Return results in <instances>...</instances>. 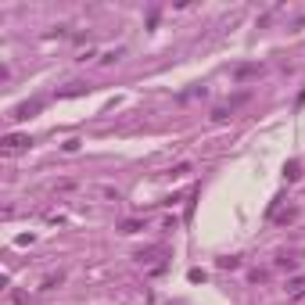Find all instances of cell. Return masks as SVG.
<instances>
[{
    "label": "cell",
    "mask_w": 305,
    "mask_h": 305,
    "mask_svg": "<svg viewBox=\"0 0 305 305\" xmlns=\"http://www.w3.org/2000/svg\"><path fill=\"white\" fill-rule=\"evenodd\" d=\"M29 144H33V140H29V136H18V133L4 136V151H7V155H14V151H25Z\"/></svg>",
    "instance_id": "6da1fadb"
},
{
    "label": "cell",
    "mask_w": 305,
    "mask_h": 305,
    "mask_svg": "<svg viewBox=\"0 0 305 305\" xmlns=\"http://www.w3.org/2000/svg\"><path fill=\"white\" fill-rule=\"evenodd\" d=\"M40 108H43V101H25V104H18V108H14L11 119H29V115H36Z\"/></svg>",
    "instance_id": "7a4b0ae2"
},
{
    "label": "cell",
    "mask_w": 305,
    "mask_h": 305,
    "mask_svg": "<svg viewBox=\"0 0 305 305\" xmlns=\"http://www.w3.org/2000/svg\"><path fill=\"white\" fill-rule=\"evenodd\" d=\"M266 68L262 65H241V68H234V79H255V75H262Z\"/></svg>",
    "instance_id": "3957f363"
},
{
    "label": "cell",
    "mask_w": 305,
    "mask_h": 305,
    "mask_svg": "<svg viewBox=\"0 0 305 305\" xmlns=\"http://www.w3.org/2000/svg\"><path fill=\"white\" fill-rule=\"evenodd\" d=\"M284 180H287V183H295V180H302V162H298V158H291V162L284 165Z\"/></svg>",
    "instance_id": "277c9868"
},
{
    "label": "cell",
    "mask_w": 305,
    "mask_h": 305,
    "mask_svg": "<svg viewBox=\"0 0 305 305\" xmlns=\"http://www.w3.org/2000/svg\"><path fill=\"white\" fill-rule=\"evenodd\" d=\"M298 219V208L291 205V208H284V212H277V216H273V223L277 226H287V223H295Z\"/></svg>",
    "instance_id": "5b68a950"
},
{
    "label": "cell",
    "mask_w": 305,
    "mask_h": 305,
    "mask_svg": "<svg viewBox=\"0 0 305 305\" xmlns=\"http://www.w3.org/2000/svg\"><path fill=\"white\" fill-rule=\"evenodd\" d=\"M273 266H277V269H295V266H298V258H295V255H287V251H280L277 258H273Z\"/></svg>",
    "instance_id": "8992f818"
},
{
    "label": "cell",
    "mask_w": 305,
    "mask_h": 305,
    "mask_svg": "<svg viewBox=\"0 0 305 305\" xmlns=\"http://www.w3.org/2000/svg\"><path fill=\"white\" fill-rule=\"evenodd\" d=\"M140 230H144V223H140V219H126V223L119 226V234H126V237H129V234H140Z\"/></svg>",
    "instance_id": "52a82bcc"
},
{
    "label": "cell",
    "mask_w": 305,
    "mask_h": 305,
    "mask_svg": "<svg viewBox=\"0 0 305 305\" xmlns=\"http://www.w3.org/2000/svg\"><path fill=\"white\" fill-rule=\"evenodd\" d=\"M287 291H291V298H305V277H295L287 284Z\"/></svg>",
    "instance_id": "ba28073f"
},
{
    "label": "cell",
    "mask_w": 305,
    "mask_h": 305,
    "mask_svg": "<svg viewBox=\"0 0 305 305\" xmlns=\"http://www.w3.org/2000/svg\"><path fill=\"white\" fill-rule=\"evenodd\" d=\"M219 269H241V258L230 255V258H219Z\"/></svg>",
    "instance_id": "9c48e42d"
},
{
    "label": "cell",
    "mask_w": 305,
    "mask_h": 305,
    "mask_svg": "<svg viewBox=\"0 0 305 305\" xmlns=\"http://www.w3.org/2000/svg\"><path fill=\"white\" fill-rule=\"evenodd\" d=\"M119 58H122V51H108V54H101V65H115Z\"/></svg>",
    "instance_id": "30bf717a"
},
{
    "label": "cell",
    "mask_w": 305,
    "mask_h": 305,
    "mask_svg": "<svg viewBox=\"0 0 305 305\" xmlns=\"http://www.w3.org/2000/svg\"><path fill=\"white\" fill-rule=\"evenodd\" d=\"M187 173H190V165H187V162H180V165H176V169H173L169 176H173V180H180V176H187Z\"/></svg>",
    "instance_id": "8fae6325"
}]
</instances>
